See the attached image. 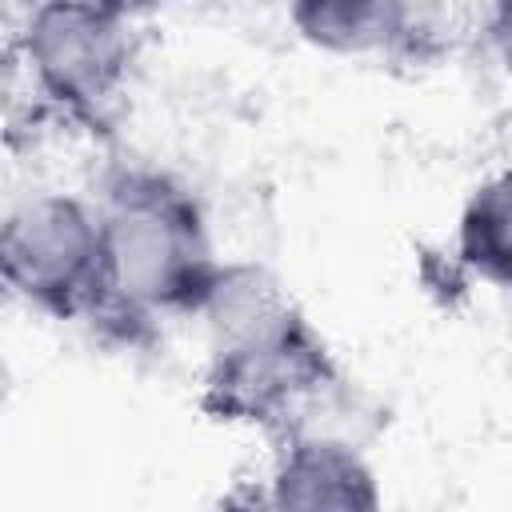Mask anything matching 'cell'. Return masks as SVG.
<instances>
[{"label":"cell","instance_id":"obj_1","mask_svg":"<svg viewBox=\"0 0 512 512\" xmlns=\"http://www.w3.org/2000/svg\"><path fill=\"white\" fill-rule=\"evenodd\" d=\"M100 212V320L144 324L156 312H200L220 268L204 212L188 188L152 168L120 172Z\"/></svg>","mask_w":512,"mask_h":512},{"label":"cell","instance_id":"obj_2","mask_svg":"<svg viewBox=\"0 0 512 512\" xmlns=\"http://www.w3.org/2000/svg\"><path fill=\"white\" fill-rule=\"evenodd\" d=\"M344 392L340 368L292 300L216 332L204 408L228 424L304 436Z\"/></svg>","mask_w":512,"mask_h":512},{"label":"cell","instance_id":"obj_3","mask_svg":"<svg viewBox=\"0 0 512 512\" xmlns=\"http://www.w3.org/2000/svg\"><path fill=\"white\" fill-rule=\"evenodd\" d=\"M0 292L48 316H96L104 300L100 212L68 192H36L0 216Z\"/></svg>","mask_w":512,"mask_h":512},{"label":"cell","instance_id":"obj_4","mask_svg":"<svg viewBox=\"0 0 512 512\" xmlns=\"http://www.w3.org/2000/svg\"><path fill=\"white\" fill-rule=\"evenodd\" d=\"M20 56L44 100L76 120L100 124L132 72L136 28L120 4L56 0L28 12Z\"/></svg>","mask_w":512,"mask_h":512},{"label":"cell","instance_id":"obj_5","mask_svg":"<svg viewBox=\"0 0 512 512\" xmlns=\"http://www.w3.org/2000/svg\"><path fill=\"white\" fill-rule=\"evenodd\" d=\"M380 484L348 440L296 436L268 480V512H380Z\"/></svg>","mask_w":512,"mask_h":512},{"label":"cell","instance_id":"obj_6","mask_svg":"<svg viewBox=\"0 0 512 512\" xmlns=\"http://www.w3.org/2000/svg\"><path fill=\"white\" fill-rule=\"evenodd\" d=\"M288 20L300 40L332 56H396L424 40L420 8L400 0H300Z\"/></svg>","mask_w":512,"mask_h":512},{"label":"cell","instance_id":"obj_7","mask_svg":"<svg viewBox=\"0 0 512 512\" xmlns=\"http://www.w3.org/2000/svg\"><path fill=\"white\" fill-rule=\"evenodd\" d=\"M456 260L492 288L508 284L512 272V184L504 172L484 180L456 224Z\"/></svg>","mask_w":512,"mask_h":512}]
</instances>
